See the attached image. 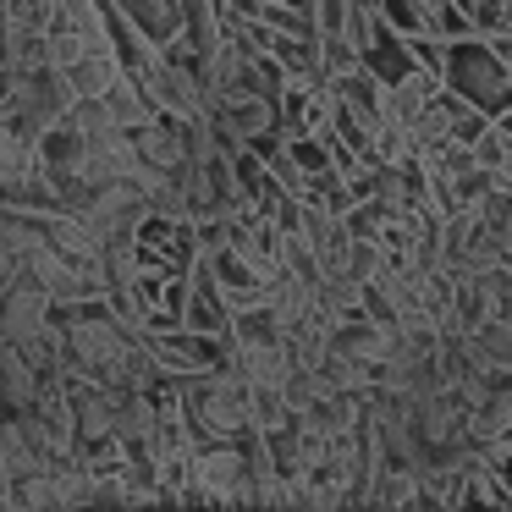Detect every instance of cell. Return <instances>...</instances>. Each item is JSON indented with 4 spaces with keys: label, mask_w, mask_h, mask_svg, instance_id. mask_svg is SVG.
<instances>
[{
    "label": "cell",
    "mask_w": 512,
    "mask_h": 512,
    "mask_svg": "<svg viewBox=\"0 0 512 512\" xmlns=\"http://www.w3.org/2000/svg\"><path fill=\"white\" fill-rule=\"evenodd\" d=\"M441 83L452 94H463L468 105H479V111H501V105L512 100V72L490 56V45L479 34L452 39V56H446Z\"/></svg>",
    "instance_id": "1"
},
{
    "label": "cell",
    "mask_w": 512,
    "mask_h": 512,
    "mask_svg": "<svg viewBox=\"0 0 512 512\" xmlns=\"http://www.w3.org/2000/svg\"><path fill=\"white\" fill-rule=\"evenodd\" d=\"M94 100H100L105 122H111V127H127V133H133V127H144L149 116H155V105H149V94H144V83H138V72H127V67H116V78L105 83Z\"/></svg>",
    "instance_id": "2"
},
{
    "label": "cell",
    "mask_w": 512,
    "mask_h": 512,
    "mask_svg": "<svg viewBox=\"0 0 512 512\" xmlns=\"http://www.w3.org/2000/svg\"><path fill=\"white\" fill-rule=\"evenodd\" d=\"M463 336H468V353L479 358V369H512V320L490 314V320H479Z\"/></svg>",
    "instance_id": "3"
},
{
    "label": "cell",
    "mask_w": 512,
    "mask_h": 512,
    "mask_svg": "<svg viewBox=\"0 0 512 512\" xmlns=\"http://www.w3.org/2000/svg\"><path fill=\"white\" fill-rule=\"evenodd\" d=\"M474 221L485 226V232H496V237H501V248L512 243V188H507L501 177L474 199Z\"/></svg>",
    "instance_id": "4"
},
{
    "label": "cell",
    "mask_w": 512,
    "mask_h": 512,
    "mask_svg": "<svg viewBox=\"0 0 512 512\" xmlns=\"http://www.w3.org/2000/svg\"><path fill=\"white\" fill-rule=\"evenodd\" d=\"M468 155H474L479 166L490 171V177H501V166H507V160H512V138H507V133H501V127H496V116H490V127H485V133L474 138V144H468Z\"/></svg>",
    "instance_id": "5"
},
{
    "label": "cell",
    "mask_w": 512,
    "mask_h": 512,
    "mask_svg": "<svg viewBox=\"0 0 512 512\" xmlns=\"http://www.w3.org/2000/svg\"><path fill=\"white\" fill-rule=\"evenodd\" d=\"M490 116H496V127H501V133H507V138H512V100H507V105H501V111H490Z\"/></svg>",
    "instance_id": "6"
}]
</instances>
